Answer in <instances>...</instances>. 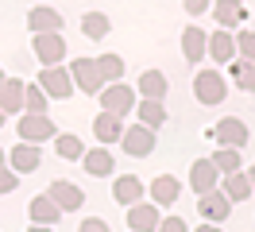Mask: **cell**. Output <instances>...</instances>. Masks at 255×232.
I'll return each mask as SVG.
<instances>
[{
	"mask_svg": "<svg viewBox=\"0 0 255 232\" xmlns=\"http://www.w3.org/2000/svg\"><path fill=\"white\" fill-rule=\"evenodd\" d=\"M197 232H221V229H217V225H201Z\"/></svg>",
	"mask_w": 255,
	"mask_h": 232,
	"instance_id": "39",
	"label": "cell"
},
{
	"mask_svg": "<svg viewBox=\"0 0 255 232\" xmlns=\"http://www.w3.org/2000/svg\"><path fill=\"white\" fill-rule=\"evenodd\" d=\"M4 77H8V74H4V66H0V85H4Z\"/></svg>",
	"mask_w": 255,
	"mask_h": 232,
	"instance_id": "42",
	"label": "cell"
},
{
	"mask_svg": "<svg viewBox=\"0 0 255 232\" xmlns=\"http://www.w3.org/2000/svg\"><path fill=\"white\" fill-rule=\"evenodd\" d=\"M112 198L120 201V205H135V201H143V178H135V174L116 178V182H112Z\"/></svg>",
	"mask_w": 255,
	"mask_h": 232,
	"instance_id": "19",
	"label": "cell"
},
{
	"mask_svg": "<svg viewBox=\"0 0 255 232\" xmlns=\"http://www.w3.org/2000/svg\"><path fill=\"white\" fill-rule=\"evenodd\" d=\"M35 54H39V62L43 66H62L66 58V39L62 31H47V35H35Z\"/></svg>",
	"mask_w": 255,
	"mask_h": 232,
	"instance_id": "9",
	"label": "cell"
},
{
	"mask_svg": "<svg viewBox=\"0 0 255 232\" xmlns=\"http://www.w3.org/2000/svg\"><path fill=\"white\" fill-rule=\"evenodd\" d=\"M27 27H31L35 35L62 31V12H54V8H31V12H27Z\"/></svg>",
	"mask_w": 255,
	"mask_h": 232,
	"instance_id": "23",
	"label": "cell"
},
{
	"mask_svg": "<svg viewBox=\"0 0 255 232\" xmlns=\"http://www.w3.org/2000/svg\"><path fill=\"white\" fill-rule=\"evenodd\" d=\"M81 167H85L89 178H112L116 163H112V151H109V147H89V151L81 155Z\"/></svg>",
	"mask_w": 255,
	"mask_h": 232,
	"instance_id": "14",
	"label": "cell"
},
{
	"mask_svg": "<svg viewBox=\"0 0 255 232\" xmlns=\"http://www.w3.org/2000/svg\"><path fill=\"white\" fill-rule=\"evenodd\" d=\"M54 151H58V159H66V163H74V159H81V139L74 136V132H58L54 136Z\"/></svg>",
	"mask_w": 255,
	"mask_h": 232,
	"instance_id": "29",
	"label": "cell"
},
{
	"mask_svg": "<svg viewBox=\"0 0 255 232\" xmlns=\"http://www.w3.org/2000/svg\"><path fill=\"white\" fill-rule=\"evenodd\" d=\"M93 136H97L101 147H112V143H120V136H124V120L112 116V112H101L93 120Z\"/></svg>",
	"mask_w": 255,
	"mask_h": 232,
	"instance_id": "15",
	"label": "cell"
},
{
	"mask_svg": "<svg viewBox=\"0 0 255 232\" xmlns=\"http://www.w3.org/2000/svg\"><path fill=\"white\" fill-rule=\"evenodd\" d=\"M47 198L54 201L62 213H70V209H81V205H85V194H81L74 182H66V178H54V182H50Z\"/></svg>",
	"mask_w": 255,
	"mask_h": 232,
	"instance_id": "12",
	"label": "cell"
},
{
	"mask_svg": "<svg viewBox=\"0 0 255 232\" xmlns=\"http://www.w3.org/2000/svg\"><path fill=\"white\" fill-rule=\"evenodd\" d=\"M120 143H124V151L131 155V159H147V155L155 151V132L143 128V124H131V128H124Z\"/></svg>",
	"mask_w": 255,
	"mask_h": 232,
	"instance_id": "8",
	"label": "cell"
},
{
	"mask_svg": "<svg viewBox=\"0 0 255 232\" xmlns=\"http://www.w3.org/2000/svg\"><path fill=\"white\" fill-rule=\"evenodd\" d=\"M209 163L221 170V174H232V170H240V151H236V147H217Z\"/></svg>",
	"mask_w": 255,
	"mask_h": 232,
	"instance_id": "31",
	"label": "cell"
},
{
	"mask_svg": "<svg viewBox=\"0 0 255 232\" xmlns=\"http://www.w3.org/2000/svg\"><path fill=\"white\" fill-rule=\"evenodd\" d=\"M182 8H186L190 15H205L209 8H213V0H182Z\"/></svg>",
	"mask_w": 255,
	"mask_h": 232,
	"instance_id": "37",
	"label": "cell"
},
{
	"mask_svg": "<svg viewBox=\"0 0 255 232\" xmlns=\"http://www.w3.org/2000/svg\"><path fill=\"white\" fill-rule=\"evenodd\" d=\"M35 85L47 93V97H54V101L74 97V77H70V70H62V66H43V74H39Z\"/></svg>",
	"mask_w": 255,
	"mask_h": 232,
	"instance_id": "3",
	"label": "cell"
},
{
	"mask_svg": "<svg viewBox=\"0 0 255 232\" xmlns=\"http://www.w3.org/2000/svg\"><path fill=\"white\" fill-rule=\"evenodd\" d=\"M232 39H236V54H240V58L255 62V31L252 27H240Z\"/></svg>",
	"mask_w": 255,
	"mask_h": 232,
	"instance_id": "32",
	"label": "cell"
},
{
	"mask_svg": "<svg viewBox=\"0 0 255 232\" xmlns=\"http://www.w3.org/2000/svg\"><path fill=\"white\" fill-rule=\"evenodd\" d=\"M23 108V81L19 77H4V85H0V112L8 116V112H19Z\"/></svg>",
	"mask_w": 255,
	"mask_h": 232,
	"instance_id": "25",
	"label": "cell"
},
{
	"mask_svg": "<svg viewBox=\"0 0 255 232\" xmlns=\"http://www.w3.org/2000/svg\"><path fill=\"white\" fill-rule=\"evenodd\" d=\"M213 139H217L221 147L244 151V147H248V124L240 120V116H224V120H217V128H213Z\"/></svg>",
	"mask_w": 255,
	"mask_h": 232,
	"instance_id": "7",
	"label": "cell"
},
{
	"mask_svg": "<svg viewBox=\"0 0 255 232\" xmlns=\"http://www.w3.org/2000/svg\"><path fill=\"white\" fill-rule=\"evenodd\" d=\"M16 136H19V143H47V139L58 136V128H54V120L47 112H23L16 124Z\"/></svg>",
	"mask_w": 255,
	"mask_h": 232,
	"instance_id": "1",
	"label": "cell"
},
{
	"mask_svg": "<svg viewBox=\"0 0 255 232\" xmlns=\"http://www.w3.org/2000/svg\"><path fill=\"white\" fill-rule=\"evenodd\" d=\"M78 232H112V229H109V221H101V217H85L78 225Z\"/></svg>",
	"mask_w": 255,
	"mask_h": 232,
	"instance_id": "36",
	"label": "cell"
},
{
	"mask_svg": "<svg viewBox=\"0 0 255 232\" xmlns=\"http://www.w3.org/2000/svg\"><path fill=\"white\" fill-rule=\"evenodd\" d=\"M0 128H4V112H0Z\"/></svg>",
	"mask_w": 255,
	"mask_h": 232,
	"instance_id": "43",
	"label": "cell"
},
{
	"mask_svg": "<svg viewBox=\"0 0 255 232\" xmlns=\"http://www.w3.org/2000/svg\"><path fill=\"white\" fill-rule=\"evenodd\" d=\"M39 163H43L39 143H16L8 151V167L16 170V174H31V170H39Z\"/></svg>",
	"mask_w": 255,
	"mask_h": 232,
	"instance_id": "13",
	"label": "cell"
},
{
	"mask_svg": "<svg viewBox=\"0 0 255 232\" xmlns=\"http://www.w3.org/2000/svg\"><path fill=\"white\" fill-rule=\"evenodd\" d=\"M135 85H139V97H143V101H162V97H166V89H170L162 70H143Z\"/></svg>",
	"mask_w": 255,
	"mask_h": 232,
	"instance_id": "18",
	"label": "cell"
},
{
	"mask_svg": "<svg viewBox=\"0 0 255 232\" xmlns=\"http://www.w3.org/2000/svg\"><path fill=\"white\" fill-rule=\"evenodd\" d=\"M23 108L27 112H47V93L39 85H23Z\"/></svg>",
	"mask_w": 255,
	"mask_h": 232,
	"instance_id": "33",
	"label": "cell"
},
{
	"mask_svg": "<svg viewBox=\"0 0 255 232\" xmlns=\"http://www.w3.org/2000/svg\"><path fill=\"white\" fill-rule=\"evenodd\" d=\"M97 97H101V108L112 112V116H128V112L135 108V89H131V85H120V81L105 85Z\"/></svg>",
	"mask_w": 255,
	"mask_h": 232,
	"instance_id": "4",
	"label": "cell"
},
{
	"mask_svg": "<svg viewBox=\"0 0 255 232\" xmlns=\"http://www.w3.org/2000/svg\"><path fill=\"white\" fill-rule=\"evenodd\" d=\"M151 205H159V209H170V205H178V198H182V182H178L174 174H159V178H151Z\"/></svg>",
	"mask_w": 255,
	"mask_h": 232,
	"instance_id": "10",
	"label": "cell"
},
{
	"mask_svg": "<svg viewBox=\"0 0 255 232\" xmlns=\"http://www.w3.org/2000/svg\"><path fill=\"white\" fill-rule=\"evenodd\" d=\"M193 97L201 105H221L224 97H228V85H224V77L217 70H201V74L193 77Z\"/></svg>",
	"mask_w": 255,
	"mask_h": 232,
	"instance_id": "5",
	"label": "cell"
},
{
	"mask_svg": "<svg viewBox=\"0 0 255 232\" xmlns=\"http://www.w3.org/2000/svg\"><path fill=\"white\" fill-rule=\"evenodd\" d=\"M197 213L205 217V225H221L232 217V201L221 190H209V194H197Z\"/></svg>",
	"mask_w": 255,
	"mask_h": 232,
	"instance_id": "6",
	"label": "cell"
},
{
	"mask_svg": "<svg viewBox=\"0 0 255 232\" xmlns=\"http://www.w3.org/2000/svg\"><path fill=\"white\" fill-rule=\"evenodd\" d=\"M70 77H74V89L81 93H101L105 89V77H101V70H97V58H85V54H78V58L70 62Z\"/></svg>",
	"mask_w": 255,
	"mask_h": 232,
	"instance_id": "2",
	"label": "cell"
},
{
	"mask_svg": "<svg viewBox=\"0 0 255 232\" xmlns=\"http://www.w3.org/2000/svg\"><path fill=\"white\" fill-rule=\"evenodd\" d=\"M205 50H209V58H213V62H232V58H236V39H232V31L217 27L213 35H209Z\"/></svg>",
	"mask_w": 255,
	"mask_h": 232,
	"instance_id": "17",
	"label": "cell"
},
{
	"mask_svg": "<svg viewBox=\"0 0 255 232\" xmlns=\"http://www.w3.org/2000/svg\"><path fill=\"white\" fill-rule=\"evenodd\" d=\"M27 232H54V229H50V225H31Z\"/></svg>",
	"mask_w": 255,
	"mask_h": 232,
	"instance_id": "38",
	"label": "cell"
},
{
	"mask_svg": "<svg viewBox=\"0 0 255 232\" xmlns=\"http://www.w3.org/2000/svg\"><path fill=\"white\" fill-rule=\"evenodd\" d=\"M109 31H112V19L105 12H85L81 15V35H85V39H105Z\"/></svg>",
	"mask_w": 255,
	"mask_h": 232,
	"instance_id": "27",
	"label": "cell"
},
{
	"mask_svg": "<svg viewBox=\"0 0 255 232\" xmlns=\"http://www.w3.org/2000/svg\"><path fill=\"white\" fill-rule=\"evenodd\" d=\"M221 194L228 201H244L252 198V178L244 170H232V174H221Z\"/></svg>",
	"mask_w": 255,
	"mask_h": 232,
	"instance_id": "20",
	"label": "cell"
},
{
	"mask_svg": "<svg viewBox=\"0 0 255 232\" xmlns=\"http://www.w3.org/2000/svg\"><path fill=\"white\" fill-rule=\"evenodd\" d=\"M205 43H209V35L197 23H190V27L182 31V54H186V62H201L205 58Z\"/></svg>",
	"mask_w": 255,
	"mask_h": 232,
	"instance_id": "21",
	"label": "cell"
},
{
	"mask_svg": "<svg viewBox=\"0 0 255 232\" xmlns=\"http://www.w3.org/2000/svg\"><path fill=\"white\" fill-rule=\"evenodd\" d=\"M190 186L197 190V194H209V190L221 186V170L213 167L209 159H197V163L190 167Z\"/></svg>",
	"mask_w": 255,
	"mask_h": 232,
	"instance_id": "16",
	"label": "cell"
},
{
	"mask_svg": "<svg viewBox=\"0 0 255 232\" xmlns=\"http://www.w3.org/2000/svg\"><path fill=\"white\" fill-rule=\"evenodd\" d=\"M4 163H8V155H4V151H0V167H4Z\"/></svg>",
	"mask_w": 255,
	"mask_h": 232,
	"instance_id": "41",
	"label": "cell"
},
{
	"mask_svg": "<svg viewBox=\"0 0 255 232\" xmlns=\"http://www.w3.org/2000/svg\"><path fill=\"white\" fill-rule=\"evenodd\" d=\"M27 213H31V225H50V229H54V225H58V217H62V209H58L47 194H39V198H31Z\"/></svg>",
	"mask_w": 255,
	"mask_h": 232,
	"instance_id": "22",
	"label": "cell"
},
{
	"mask_svg": "<svg viewBox=\"0 0 255 232\" xmlns=\"http://www.w3.org/2000/svg\"><path fill=\"white\" fill-rule=\"evenodd\" d=\"M16 186H19V174L12 167H0V194H12Z\"/></svg>",
	"mask_w": 255,
	"mask_h": 232,
	"instance_id": "34",
	"label": "cell"
},
{
	"mask_svg": "<svg viewBox=\"0 0 255 232\" xmlns=\"http://www.w3.org/2000/svg\"><path fill=\"white\" fill-rule=\"evenodd\" d=\"M159 205H151V201H135V205H128V229L131 232H155L159 229Z\"/></svg>",
	"mask_w": 255,
	"mask_h": 232,
	"instance_id": "11",
	"label": "cell"
},
{
	"mask_svg": "<svg viewBox=\"0 0 255 232\" xmlns=\"http://www.w3.org/2000/svg\"><path fill=\"white\" fill-rule=\"evenodd\" d=\"M244 15L248 12H244L240 0H217V4H213V19H217L224 31H232L236 23H244Z\"/></svg>",
	"mask_w": 255,
	"mask_h": 232,
	"instance_id": "24",
	"label": "cell"
},
{
	"mask_svg": "<svg viewBox=\"0 0 255 232\" xmlns=\"http://www.w3.org/2000/svg\"><path fill=\"white\" fill-rule=\"evenodd\" d=\"M135 112H139V124H143V128H151V132L166 124V108H162V101H139V108H135Z\"/></svg>",
	"mask_w": 255,
	"mask_h": 232,
	"instance_id": "28",
	"label": "cell"
},
{
	"mask_svg": "<svg viewBox=\"0 0 255 232\" xmlns=\"http://www.w3.org/2000/svg\"><path fill=\"white\" fill-rule=\"evenodd\" d=\"M97 70L105 77V85H112V81L124 77V58H120V54H101V58H97Z\"/></svg>",
	"mask_w": 255,
	"mask_h": 232,
	"instance_id": "30",
	"label": "cell"
},
{
	"mask_svg": "<svg viewBox=\"0 0 255 232\" xmlns=\"http://www.w3.org/2000/svg\"><path fill=\"white\" fill-rule=\"evenodd\" d=\"M228 74H232V81H236V89L255 93V62H248V58H232V62H228Z\"/></svg>",
	"mask_w": 255,
	"mask_h": 232,
	"instance_id": "26",
	"label": "cell"
},
{
	"mask_svg": "<svg viewBox=\"0 0 255 232\" xmlns=\"http://www.w3.org/2000/svg\"><path fill=\"white\" fill-rule=\"evenodd\" d=\"M155 232H190V225L182 221V217H162L159 221V229Z\"/></svg>",
	"mask_w": 255,
	"mask_h": 232,
	"instance_id": "35",
	"label": "cell"
},
{
	"mask_svg": "<svg viewBox=\"0 0 255 232\" xmlns=\"http://www.w3.org/2000/svg\"><path fill=\"white\" fill-rule=\"evenodd\" d=\"M248 178H252V190H255V163H252V170H248Z\"/></svg>",
	"mask_w": 255,
	"mask_h": 232,
	"instance_id": "40",
	"label": "cell"
}]
</instances>
